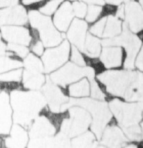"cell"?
Instances as JSON below:
<instances>
[{"instance_id":"obj_1","label":"cell","mask_w":143,"mask_h":148,"mask_svg":"<svg viewBox=\"0 0 143 148\" xmlns=\"http://www.w3.org/2000/svg\"><path fill=\"white\" fill-rule=\"evenodd\" d=\"M9 97L13 111V121L25 129H29L34 119L42 112L47 103L43 94L35 90H15L11 91Z\"/></svg>"},{"instance_id":"obj_2","label":"cell","mask_w":143,"mask_h":148,"mask_svg":"<svg viewBox=\"0 0 143 148\" xmlns=\"http://www.w3.org/2000/svg\"><path fill=\"white\" fill-rule=\"evenodd\" d=\"M73 106H78L90 112L93 120L91 123V130L100 140L105 128L112 120V115L109 106L103 101L90 98H71L62 106L60 112H65Z\"/></svg>"},{"instance_id":"obj_3","label":"cell","mask_w":143,"mask_h":148,"mask_svg":"<svg viewBox=\"0 0 143 148\" xmlns=\"http://www.w3.org/2000/svg\"><path fill=\"white\" fill-rule=\"evenodd\" d=\"M28 20L31 27L37 32L45 47H55L63 41L64 34H62L56 29L49 16L36 10H31L28 13Z\"/></svg>"},{"instance_id":"obj_4","label":"cell","mask_w":143,"mask_h":148,"mask_svg":"<svg viewBox=\"0 0 143 148\" xmlns=\"http://www.w3.org/2000/svg\"><path fill=\"white\" fill-rule=\"evenodd\" d=\"M103 46H122L125 49L127 57L124 62L126 69H133L135 60L141 46L140 39L132 33L125 23L122 24V31L117 36L107 38L101 41Z\"/></svg>"},{"instance_id":"obj_5","label":"cell","mask_w":143,"mask_h":148,"mask_svg":"<svg viewBox=\"0 0 143 148\" xmlns=\"http://www.w3.org/2000/svg\"><path fill=\"white\" fill-rule=\"evenodd\" d=\"M109 108L122 129L138 124L142 119L143 103H125L118 99H112Z\"/></svg>"},{"instance_id":"obj_6","label":"cell","mask_w":143,"mask_h":148,"mask_svg":"<svg viewBox=\"0 0 143 148\" xmlns=\"http://www.w3.org/2000/svg\"><path fill=\"white\" fill-rule=\"evenodd\" d=\"M68 116L62 121L60 132L69 138L87 132L92 121L88 111L78 106H73L68 109Z\"/></svg>"},{"instance_id":"obj_7","label":"cell","mask_w":143,"mask_h":148,"mask_svg":"<svg viewBox=\"0 0 143 148\" xmlns=\"http://www.w3.org/2000/svg\"><path fill=\"white\" fill-rule=\"evenodd\" d=\"M95 76V71L92 67L81 66L73 62H68L60 69L55 71L50 75V78L59 86L65 87L69 84L73 83L84 77L89 80H92Z\"/></svg>"},{"instance_id":"obj_8","label":"cell","mask_w":143,"mask_h":148,"mask_svg":"<svg viewBox=\"0 0 143 148\" xmlns=\"http://www.w3.org/2000/svg\"><path fill=\"white\" fill-rule=\"evenodd\" d=\"M131 70H110L99 74L97 79L103 85L105 92L117 97H124L130 79Z\"/></svg>"},{"instance_id":"obj_9","label":"cell","mask_w":143,"mask_h":148,"mask_svg":"<svg viewBox=\"0 0 143 148\" xmlns=\"http://www.w3.org/2000/svg\"><path fill=\"white\" fill-rule=\"evenodd\" d=\"M70 50V44L66 40L55 48L51 47L45 50L42 56L44 72L50 73L64 64L69 57Z\"/></svg>"},{"instance_id":"obj_10","label":"cell","mask_w":143,"mask_h":148,"mask_svg":"<svg viewBox=\"0 0 143 148\" xmlns=\"http://www.w3.org/2000/svg\"><path fill=\"white\" fill-rule=\"evenodd\" d=\"M42 88V94L45 97L48 108L53 112H60L62 105L66 103L68 98L58 85L50 80L48 76Z\"/></svg>"},{"instance_id":"obj_11","label":"cell","mask_w":143,"mask_h":148,"mask_svg":"<svg viewBox=\"0 0 143 148\" xmlns=\"http://www.w3.org/2000/svg\"><path fill=\"white\" fill-rule=\"evenodd\" d=\"M0 32L3 39L8 43H16L27 46L32 41L29 30L21 25L0 27Z\"/></svg>"},{"instance_id":"obj_12","label":"cell","mask_w":143,"mask_h":148,"mask_svg":"<svg viewBox=\"0 0 143 148\" xmlns=\"http://www.w3.org/2000/svg\"><path fill=\"white\" fill-rule=\"evenodd\" d=\"M28 22L26 9L21 5L0 8V27L6 25H25Z\"/></svg>"},{"instance_id":"obj_13","label":"cell","mask_w":143,"mask_h":148,"mask_svg":"<svg viewBox=\"0 0 143 148\" xmlns=\"http://www.w3.org/2000/svg\"><path fill=\"white\" fill-rule=\"evenodd\" d=\"M124 6L125 23L132 32L143 30V8L140 4L133 0L126 2Z\"/></svg>"},{"instance_id":"obj_14","label":"cell","mask_w":143,"mask_h":148,"mask_svg":"<svg viewBox=\"0 0 143 148\" xmlns=\"http://www.w3.org/2000/svg\"><path fill=\"white\" fill-rule=\"evenodd\" d=\"M13 110L10 97L6 91L0 92V136L9 134L12 126Z\"/></svg>"},{"instance_id":"obj_15","label":"cell","mask_w":143,"mask_h":148,"mask_svg":"<svg viewBox=\"0 0 143 148\" xmlns=\"http://www.w3.org/2000/svg\"><path fill=\"white\" fill-rule=\"evenodd\" d=\"M123 98L128 101L143 103V73L134 71H131Z\"/></svg>"},{"instance_id":"obj_16","label":"cell","mask_w":143,"mask_h":148,"mask_svg":"<svg viewBox=\"0 0 143 148\" xmlns=\"http://www.w3.org/2000/svg\"><path fill=\"white\" fill-rule=\"evenodd\" d=\"M101 139V144L109 147H122L129 142L124 132L114 124H110L105 128Z\"/></svg>"},{"instance_id":"obj_17","label":"cell","mask_w":143,"mask_h":148,"mask_svg":"<svg viewBox=\"0 0 143 148\" xmlns=\"http://www.w3.org/2000/svg\"><path fill=\"white\" fill-rule=\"evenodd\" d=\"M56 132L57 128L46 116L38 115L29 127V136L31 139L45 138L54 136Z\"/></svg>"},{"instance_id":"obj_18","label":"cell","mask_w":143,"mask_h":148,"mask_svg":"<svg viewBox=\"0 0 143 148\" xmlns=\"http://www.w3.org/2000/svg\"><path fill=\"white\" fill-rule=\"evenodd\" d=\"M67 33V37L74 46L82 51L85 44L88 25L87 23L80 19H75L70 23Z\"/></svg>"},{"instance_id":"obj_19","label":"cell","mask_w":143,"mask_h":148,"mask_svg":"<svg viewBox=\"0 0 143 148\" xmlns=\"http://www.w3.org/2000/svg\"><path fill=\"white\" fill-rule=\"evenodd\" d=\"M28 147H69L70 138L60 132L57 136H48L45 138H32L29 143Z\"/></svg>"},{"instance_id":"obj_20","label":"cell","mask_w":143,"mask_h":148,"mask_svg":"<svg viewBox=\"0 0 143 148\" xmlns=\"http://www.w3.org/2000/svg\"><path fill=\"white\" fill-rule=\"evenodd\" d=\"M74 17L72 4L69 1L62 3L53 17L54 25L58 30L66 32L69 27Z\"/></svg>"},{"instance_id":"obj_21","label":"cell","mask_w":143,"mask_h":148,"mask_svg":"<svg viewBox=\"0 0 143 148\" xmlns=\"http://www.w3.org/2000/svg\"><path fill=\"white\" fill-rule=\"evenodd\" d=\"M123 51L119 46H104L100 60L107 69L117 68L122 65Z\"/></svg>"},{"instance_id":"obj_22","label":"cell","mask_w":143,"mask_h":148,"mask_svg":"<svg viewBox=\"0 0 143 148\" xmlns=\"http://www.w3.org/2000/svg\"><path fill=\"white\" fill-rule=\"evenodd\" d=\"M9 136L4 139V146L11 148H24L27 146L29 137L26 129L16 124L11 127Z\"/></svg>"},{"instance_id":"obj_23","label":"cell","mask_w":143,"mask_h":148,"mask_svg":"<svg viewBox=\"0 0 143 148\" xmlns=\"http://www.w3.org/2000/svg\"><path fill=\"white\" fill-rule=\"evenodd\" d=\"M22 77L23 87L30 90L41 89L46 80L43 72L38 71L25 69Z\"/></svg>"},{"instance_id":"obj_24","label":"cell","mask_w":143,"mask_h":148,"mask_svg":"<svg viewBox=\"0 0 143 148\" xmlns=\"http://www.w3.org/2000/svg\"><path fill=\"white\" fill-rule=\"evenodd\" d=\"M101 50V42L92 34H87L82 53L90 58H98Z\"/></svg>"},{"instance_id":"obj_25","label":"cell","mask_w":143,"mask_h":148,"mask_svg":"<svg viewBox=\"0 0 143 148\" xmlns=\"http://www.w3.org/2000/svg\"><path fill=\"white\" fill-rule=\"evenodd\" d=\"M122 31V23L121 20L117 16H114L112 15L107 16L106 23L102 37L105 38H112L119 35Z\"/></svg>"},{"instance_id":"obj_26","label":"cell","mask_w":143,"mask_h":148,"mask_svg":"<svg viewBox=\"0 0 143 148\" xmlns=\"http://www.w3.org/2000/svg\"><path fill=\"white\" fill-rule=\"evenodd\" d=\"M68 94L73 98L87 97L90 95V83L87 78L73 82L68 87Z\"/></svg>"},{"instance_id":"obj_27","label":"cell","mask_w":143,"mask_h":148,"mask_svg":"<svg viewBox=\"0 0 143 148\" xmlns=\"http://www.w3.org/2000/svg\"><path fill=\"white\" fill-rule=\"evenodd\" d=\"M70 145L73 147L87 148L95 147L97 146L96 136L92 132H84L80 135L75 136L70 141Z\"/></svg>"},{"instance_id":"obj_28","label":"cell","mask_w":143,"mask_h":148,"mask_svg":"<svg viewBox=\"0 0 143 148\" xmlns=\"http://www.w3.org/2000/svg\"><path fill=\"white\" fill-rule=\"evenodd\" d=\"M23 63L16 58L14 54H6L0 55V73H4L8 71L22 68Z\"/></svg>"},{"instance_id":"obj_29","label":"cell","mask_w":143,"mask_h":148,"mask_svg":"<svg viewBox=\"0 0 143 148\" xmlns=\"http://www.w3.org/2000/svg\"><path fill=\"white\" fill-rule=\"evenodd\" d=\"M23 66L25 67V69L44 72L43 62L33 54H28L25 57L23 61Z\"/></svg>"},{"instance_id":"obj_30","label":"cell","mask_w":143,"mask_h":148,"mask_svg":"<svg viewBox=\"0 0 143 148\" xmlns=\"http://www.w3.org/2000/svg\"><path fill=\"white\" fill-rule=\"evenodd\" d=\"M23 76V71L16 69L0 73V82H19Z\"/></svg>"},{"instance_id":"obj_31","label":"cell","mask_w":143,"mask_h":148,"mask_svg":"<svg viewBox=\"0 0 143 148\" xmlns=\"http://www.w3.org/2000/svg\"><path fill=\"white\" fill-rule=\"evenodd\" d=\"M64 0H48L39 8L40 12L46 16H51Z\"/></svg>"},{"instance_id":"obj_32","label":"cell","mask_w":143,"mask_h":148,"mask_svg":"<svg viewBox=\"0 0 143 148\" xmlns=\"http://www.w3.org/2000/svg\"><path fill=\"white\" fill-rule=\"evenodd\" d=\"M122 130L129 140L139 141L142 139V130L138 124L124 128Z\"/></svg>"},{"instance_id":"obj_33","label":"cell","mask_w":143,"mask_h":148,"mask_svg":"<svg viewBox=\"0 0 143 148\" xmlns=\"http://www.w3.org/2000/svg\"><path fill=\"white\" fill-rule=\"evenodd\" d=\"M103 8L100 5L90 4L87 7V13H86V21L88 23H94L96 21L102 14Z\"/></svg>"},{"instance_id":"obj_34","label":"cell","mask_w":143,"mask_h":148,"mask_svg":"<svg viewBox=\"0 0 143 148\" xmlns=\"http://www.w3.org/2000/svg\"><path fill=\"white\" fill-rule=\"evenodd\" d=\"M7 50H10L11 53L14 54L16 56L19 58H25L29 54V49L27 48L26 45L16 44V43H8L6 45Z\"/></svg>"},{"instance_id":"obj_35","label":"cell","mask_w":143,"mask_h":148,"mask_svg":"<svg viewBox=\"0 0 143 148\" xmlns=\"http://www.w3.org/2000/svg\"><path fill=\"white\" fill-rule=\"evenodd\" d=\"M90 94L92 99L97 100L103 101L105 99V95L103 93L102 89L99 87V83L96 81L95 79L90 80Z\"/></svg>"},{"instance_id":"obj_36","label":"cell","mask_w":143,"mask_h":148,"mask_svg":"<svg viewBox=\"0 0 143 148\" xmlns=\"http://www.w3.org/2000/svg\"><path fill=\"white\" fill-rule=\"evenodd\" d=\"M107 16H103L98 22L91 27L90 31L92 34L96 36L102 37L103 34L104 28H105V23H106Z\"/></svg>"},{"instance_id":"obj_37","label":"cell","mask_w":143,"mask_h":148,"mask_svg":"<svg viewBox=\"0 0 143 148\" xmlns=\"http://www.w3.org/2000/svg\"><path fill=\"white\" fill-rule=\"evenodd\" d=\"M74 16L79 18H83L85 17L87 11V6L83 1H75L72 4Z\"/></svg>"},{"instance_id":"obj_38","label":"cell","mask_w":143,"mask_h":148,"mask_svg":"<svg viewBox=\"0 0 143 148\" xmlns=\"http://www.w3.org/2000/svg\"><path fill=\"white\" fill-rule=\"evenodd\" d=\"M70 58H71L72 62L78 66H84L86 65V61L82 54L80 53V50L74 45L72 46L71 48V57H70Z\"/></svg>"},{"instance_id":"obj_39","label":"cell","mask_w":143,"mask_h":148,"mask_svg":"<svg viewBox=\"0 0 143 148\" xmlns=\"http://www.w3.org/2000/svg\"><path fill=\"white\" fill-rule=\"evenodd\" d=\"M31 50H32L33 53H35L37 55H42L43 53V43L41 41H38V38H34V42H31Z\"/></svg>"},{"instance_id":"obj_40","label":"cell","mask_w":143,"mask_h":148,"mask_svg":"<svg viewBox=\"0 0 143 148\" xmlns=\"http://www.w3.org/2000/svg\"><path fill=\"white\" fill-rule=\"evenodd\" d=\"M18 3V0H0V8L15 6Z\"/></svg>"},{"instance_id":"obj_41","label":"cell","mask_w":143,"mask_h":148,"mask_svg":"<svg viewBox=\"0 0 143 148\" xmlns=\"http://www.w3.org/2000/svg\"><path fill=\"white\" fill-rule=\"evenodd\" d=\"M135 66L138 69L143 71V45L142 48L138 56L135 61Z\"/></svg>"},{"instance_id":"obj_42","label":"cell","mask_w":143,"mask_h":148,"mask_svg":"<svg viewBox=\"0 0 143 148\" xmlns=\"http://www.w3.org/2000/svg\"><path fill=\"white\" fill-rule=\"evenodd\" d=\"M46 1H48V0H23L22 3L25 6H31V5L33 6V5L37 4H41L42 6Z\"/></svg>"},{"instance_id":"obj_43","label":"cell","mask_w":143,"mask_h":148,"mask_svg":"<svg viewBox=\"0 0 143 148\" xmlns=\"http://www.w3.org/2000/svg\"><path fill=\"white\" fill-rule=\"evenodd\" d=\"M116 16L119 18V19H123L124 18V5H120L116 10Z\"/></svg>"},{"instance_id":"obj_44","label":"cell","mask_w":143,"mask_h":148,"mask_svg":"<svg viewBox=\"0 0 143 148\" xmlns=\"http://www.w3.org/2000/svg\"><path fill=\"white\" fill-rule=\"evenodd\" d=\"M82 1L85 3H87L89 4H95L103 6L105 4V0H82Z\"/></svg>"},{"instance_id":"obj_45","label":"cell","mask_w":143,"mask_h":148,"mask_svg":"<svg viewBox=\"0 0 143 148\" xmlns=\"http://www.w3.org/2000/svg\"><path fill=\"white\" fill-rule=\"evenodd\" d=\"M141 130H142V138H143V122L141 124Z\"/></svg>"},{"instance_id":"obj_46","label":"cell","mask_w":143,"mask_h":148,"mask_svg":"<svg viewBox=\"0 0 143 148\" xmlns=\"http://www.w3.org/2000/svg\"><path fill=\"white\" fill-rule=\"evenodd\" d=\"M140 4V6H142V8H143V0H139Z\"/></svg>"},{"instance_id":"obj_47","label":"cell","mask_w":143,"mask_h":148,"mask_svg":"<svg viewBox=\"0 0 143 148\" xmlns=\"http://www.w3.org/2000/svg\"><path fill=\"white\" fill-rule=\"evenodd\" d=\"M71 1H75V0H71Z\"/></svg>"}]
</instances>
